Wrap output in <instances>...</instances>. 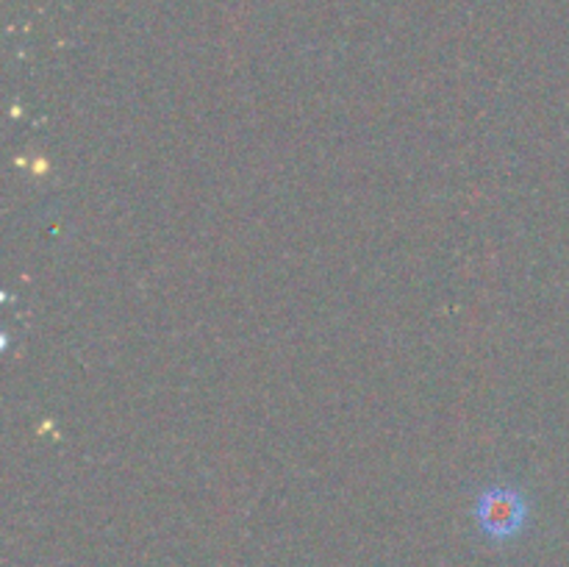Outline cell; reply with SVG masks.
I'll return each mask as SVG.
<instances>
[{
    "mask_svg": "<svg viewBox=\"0 0 569 567\" xmlns=\"http://www.w3.org/2000/svg\"><path fill=\"white\" fill-rule=\"evenodd\" d=\"M472 515H476L483 537L492 539V543H509L522 534L531 506L520 489L498 484V487H487L478 493Z\"/></svg>",
    "mask_w": 569,
    "mask_h": 567,
    "instance_id": "6da1fadb",
    "label": "cell"
}]
</instances>
